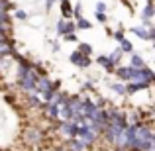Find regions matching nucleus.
I'll return each instance as SVG.
<instances>
[{"mask_svg": "<svg viewBox=\"0 0 155 151\" xmlns=\"http://www.w3.org/2000/svg\"><path fill=\"white\" fill-rule=\"evenodd\" d=\"M24 140L30 145H39L43 141V132L38 130V128H28L26 132H24Z\"/></svg>", "mask_w": 155, "mask_h": 151, "instance_id": "f257e3e1", "label": "nucleus"}, {"mask_svg": "<svg viewBox=\"0 0 155 151\" xmlns=\"http://www.w3.org/2000/svg\"><path fill=\"white\" fill-rule=\"evenodd\" d=\"M69 61H71L73 65H77V67H81V69H87L88 65H91V57L83 55V53H79V51H73L71 57H69Z\"/></svg>", "mask_w": 155, "mask_h": 151, "instance_id": "f03ea898", "label": "nucleus"}, {"mask_svg": "<svg viewBox=\"0 0 155 151\" xmlns=\"http://www.w3.org/2000/svg\"><path fill=\"white\" fill-rule=\"evenodd\" d=\"M57 34H59V35L75 34V24L67 22V20H59V24H57Z\"/></svg>", "mask_w": 155, "mask_h": 151, "instance_id": "7ed1b4c3", "label": "nucleus"}, {"mask_svg": "<svg viewBox=\"0 0 155 151\" xmlns=\"http://www.w3.org/2000/svg\"><path fill=\"white\" fill-rule=\"evenodd\" d=\"M132 31H134V34H136L140 39H153V30H147V28H143V26L132 28Z\"/></svg>", "mask_w": 155, "mask_h": 151, "instance_id": "20e7f679", "label": "nucleus"}, {"mask_svg": "<svg viewBox=\"0 0 155 151\" xmlns=\"http://www.w3.org/2000/svg\"><path fill=\"white\" fill-rule=\"evenodd\" d=\"M145 88H149L147 83H130L126 84V94H136V92L145 90Z\"/></svg>", "mask_w": 155, "mask_h": 151, "instance_id": "39448f33", "label": "nucleus"}, {"mask_svg": "<svg viewBox=\"0 0 155 151\" xmlns=\"http://www.w3.org/2000/svg\"><path fill=\"white\" fill-rule=\"evenodd\" d=\"M67 149L69 151H87V145L79 140V137H71L67 143Z\"/></svg>", "mask_w": 155, "mask_h": 151, "instance_id": "423d86ee", "label": "nucleus"}, {"mask_svg": "<svg viewBox=\"0 0 155 151\" xmlns=\"http://www.w3.org/2000/svg\"><path fill=\"white\" fill-rule=\"evenodd\" d=\"M96 63H98V65H102V67H104V71H108V73H114V65L108 61V57L100 55L98 59H96Z\"/></svg>", "mask_w": 155, "mask_h": 151, "instance_id": "0eeeda50", "label": "nucleus"}, {"mask_svg": "<svg viewBox=\"0 0 155 151\" xmlns=\"http://www.w3.org/2000/svg\"><path fill=\"white\" fill-rule=\"evenodd\" d=\"M141 18H143V22H151V18H153V6H151V2H147V6L143 8Z\"/></svg>", "mask_w": 155, "mask_h": 151, "instance_id": "6e6552de", "label": "nucleus"}, {"mask_svg": "<svg viewBox=\"0 0 155 151\" xmlns=\"http://www.w3.org/2000/svg\"><path fill=\"white\" fill-rule=\"evenodd\" d=\"M61 14H63L65 18H71V16H73V10H71L69 0H61Z\"/></svg>", "mask_w": 155, "mask_h": 151, "instance_id": "1a4fd4ad", "label": "nucleus"}, {"mask_svg": "<svg viewBox=\"0 0 155 151\" xmlns=\"http://www.w3.org/2000/svg\"><path fill=\"white\" fill-rule=\"evenodd\" d=\"M130 67H134V69H141V67H145V63H143V59H141V55L134 53V55H132V65H130Z\"/></svg>", "mask_w": 155, "mask_h": 151, "instance_id": "9d476101", "label": "nucleus"}, {"mask_svg": "<svg viewBox=\"0 0 155 151\" xmlns=\"http://www.w3.org/2000/svg\"><path fill=\"white\" fill-rule=\"evenodd\" d=\"M116 75H118L120 80H126V83H128V80H130V67H120L116 71Z\"/></svg>", "mask_w": 155, "mask_h": 151, "instance_id": "9b49d317", "label": "nucleus"}, {"mask_svg": "<svg viewBox=\"0 0 155 151\" xmlns=\"http://www.w3.org/2000/svg\"><path fill=\"white\" fill-rule=\"evenodd\" d=\"M75 28H79V30H91L92 24L88 22V20H84V18H79V20H77V24H75Z\"/></svg>", "mask_w": 155, "mask_h": 151, "instance_id": "f8f14e48", "label": "nucleus"}, {"mask_svg": "<svg viewBox=\"0 0 155 151\" xmlns=\"http://www.w3.org/2000/svg\"><path fill=\"white\" fill-rule=\"evenodd\" d=\"M77 51L79 53H83V55H92V47L88 45V43H79V47H77Z\"/></svg>", "mask_w": 155, "mask_h": 151, "instance_id": "ddd939ff", "label": "nucleus"}, {"mask_svg": "<svg viewBox=\"0 0 155 151\" xmlns=\"http://www.w3.org/2000/svg\"><path fill=\"white\" fill-rule=\"evenodd\" d=\"M120 51H126V53H132L134 51V45H132V43H130L128 41V39H122V41H120Z\"/></svg>", "mask_w": 155, "mask_h": 151, "instance_id": "4468645a", "label": "nucleus"}, {"mask_svg": "<svg viewBox=\"0 0 155 151\" xmlns=\"http://www.w3.org/2000/svg\"><path fill=\"white\" fill-rule=\"evenodd\" d=\"M120 57H122V51H120V49H116V51H114V53H110L108 61H110V63L114 65V67H116V63H118V61H120Z\"/></svg>", "mask_w": 155, "mask_h": 151, "instance_id": "2eb2a0df", "label": "nucleus"}, {"mask_svg": "<svg viewBox=\"0 0 155 151\" xmlns=\"http://www.w3.org/2000/svg\"><path fill=\"white\" fill-rule=\"evenodd\" d=\"M110 88H112L116 94H126V87L124 84H120V83H114V84H110Z\"/></svg>", "mask_w": 155, "mask_h": 151, "instance_id": "dca6fc26", "label": "nucleus"}, {"mask_svg": "<svg viewBox=\"0 0 155 151\" xmlns=\"http://www.w3.org/2000/svg\"><path fill=\"white\" fill-rule=\"evenodd\" d=\"M28 106H34L35 108V106H41V102H39V98L35 94H30L28 96Z\"/></svg>", "mask_w": 155, "mask_h": 151, "instance_id": "f3484780", "label": "nucleus"}, {"mask_svg": "<svg viewBox=\"0 0 155 151\" xmlns=\"http://www.w3.org/2000/svg\"><path fill=\"white\" fill-rule=\"evenodd\" d=\"M106 10H108V8H106L104 2H98V4H96V14H104Z\"/></svg>", "mask_w": 155, "mask_h": 151, "instance_id": "a211bd4d", "label": "nucleus"}, {"mask_svg": "<svg viewBox=\"0 0 155 151\" xmlns=\"http://www.w3.org/2000/svg\"><path fill=\"white\" fill-rule=\"evenodd\" d=\"M16 18H18V20H26V18H28V14H26L24 10H18V12H16Z\"/></svg>", "mask_w": 155, "mask_h": 151, "instance_id": "6ab92c4d", "label": "nucleus"}, {"mask_svg": "<svg viewBox=\"0 0 155 151\" xmlns=\"http://www.w3.org/2000/svg\"><path fill=\"white\" fill-rule=\"evenodd\" d=\"M114 38H116V41L120 43L122 39H124V31H114Z\"/></svg>", "mask_w": 155, "mask_h": 151, "instance_id": "aec40b11", "label": "nucleus"}, {"mask_svg": "<svg viewBox=\"0 0 155 151\" xmlns=\"http://www.w3.org/2000/svg\"><path fill=\"white\" fill-rule=\"evenodd\" d=\"M65 38V41H77V35L75 34H67V35H63Z\"/></svg>", "mask_w": 155, "mask_h": 151, "instance_id": "412c9836", "label": "nucleus"}, {"mask_svg": "<svg viewBox=\"0 0 155 151\" xmlns=\"http://www.w3.org/2000/svg\"><path fill=\"white\" fill-rule=\"evenodd\" d=\"M4 41H10V39H8V34L0 31V43H4Z\"/></svg>", "mask_w": 155, "mask_h": 151, "instance_id": "4be33fe9", "label": "nucleus"}, {"mask_svg": "<svg viewBox=\"0 0 155 151\" xmlns=\"http://www.w3.org/2000/svg\"><path fill=\"white\" fill-rule=\"evenodd\" d=\"M96 20H98V22H106V16L104 14H96Z\"/></svg>", "mask_w": 155, "mask_h": 151, "instance_id": "5701e85b", "label": "nucleus"}, {"mask_svg": "<svg viewBox=\"0 0 155 151\" xmlns=\"http://www.w3.org/2000/svg\"><path fill=\"white\" fill-rule=\"evenodd\" d=\"M53 2H55V0H47V4H45V6H47V8H51V6H53Z\"/></svg>", "mask_w": 155, "mask_h": 151, "instance_id": "b1692460", "label": "nucleus"}, {"mask_svg": "<svg viewBox=\"0 0 155 151\" xmlns=\"http://www.w3.org/2000/svg\"><path fill=\"white\" fill-rule=\"evenodd\" d=\"M55 151H69V149H67V147H57Z\"/></svg>", "mask_w": 155, "mask_h": 151, "instance_id": "393cba45", "label": "nucleus"}]
</instances>
